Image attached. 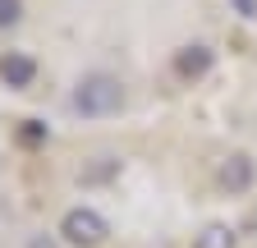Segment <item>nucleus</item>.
Segmentation results:
<instances>
[{"mask_svg":"<svg viewBox=\"0 0 257 248\" xmlns=\"http://www.w3.org/2000/svg\"><path fill=\"white\" fill-rule=\"evenodd\" d=\"M69 106H74L78 115H87V119L115 115V110L124 106V87H119V78H110V74H83L78 87H74V97H69Z\"/></svg>","mask_w":257,"mask_h":248,"instance_id":"1","label":"nucleus"},{"mask_svg":"<svg viewBox=\"0 0 257 248\" xmlns=\"http://www.w3.org/2000/svg\"><path fill=\"white\" fill-rule=\"evenodd\" d=\"M106 216L101 211H92V207H69L60 216V239L69 243V248H96V243H106Z\"/></svg>","mask_w":257,"mask_h":248,"instance_id":"2","label":"nucleus"},{"mask_svg":"<svg viewBox=\"0 0 257 248\" xmlns=\"http://www.w3.org/2000/svg\"><path fill=\"white\" fill-rule=\"evenodd\" d=\"M252 175H257V166H252L248 152H230V157L220 161V189L248 193V189H252Z\"/></svg>","mask_w":257,"mask_h":248,"instance_id":"3","label":"nucleus"},{"mask_svg":"<svg viewBox=\"0 0 257 248\" xmlns=\"http://www.w3.org/2000/svg\"><path fill=\"white\" fill-rule=\"evenodd\" d=\"M175 74L184 78V83H193V78H202L207 69H211V46H202V42H188V46H179L175 51Z\"/></svg>","mask_w":257,"mask_h":248,"instance_id":"4","label":"nucleus"},{"mask_svg":"<svg viewBox=\"0 0 257 248\" xmlns=\"http://www.w3.org/2000/svg\"><path fill=\"white\" fill-rule=\"evenodd\" d=\"M0 78H5V87H32V78H37V60L23 55V51H10L5 60H0Z\"/></svg>","mask_w":257,"mask_h":248,"instance_id":"5","label":"nucleus"},{"mask_svg":"<svg viewBox=\"0 0 257 248\" xmlns=\"http://www.w3.org/2000/svg\"><path fill=\"white\" fill-rule=\"evenodd\" d=\"M193 248H234V230L211 221V225H202L198 234H193Z\"/></svg>","mask_w":257,"mask_h":248,"instance_id":"6","label":"nucleus"},{"mask_svg":"<svg viewBox=\"0 0 257 248\" xmlns=\"http://www.w3.org/2000/svg\"><path fill=\"white\" fill-rule=\"evenodd\" d=\"M23 19V0H0V28H14Z\"/></svg>","mask_w":257,"mask_h":248,"instance_id":"7","label":"nucleus"},{"mask_svg":"<svg viewBox=\"0 0 257 248\" xmlns=\"http://www.w3.org/2000/svg\"><path fill=\"white\" fill-rule=\"evenodd\" d=\"M19 138H23V143H42V138H46V124H42V119H23Z\"/></svg>","mask_w":257,"mask_h":248,"instance_id":"8","label":"nucleus"},{"mask_svg":"<svg viewBox=\"0 0 257 248\" xmlns=\"http://www.w3.org/2000/svg\"><path fill=\"white\" fill-rule=\"evenodd\" d=\"M239 19H257V0H230Z\"/></svg>","mask_w":257,"mask_h":248,"instance_id":"9","label":"nucleus"},{"mask_svg":"<svg viewBox=\"0 0 257 248\" xmlns=\"http://www.w3.org/2000/svg\"><path fill=\"white\" fill-rule=\"evenodd\" d=\"M28 248H55V239H51V234H32Z\"/></svg>","mask_w":257,"mask_h":248,"instance_id":"10","label":"nucleus"}]
</instances>
